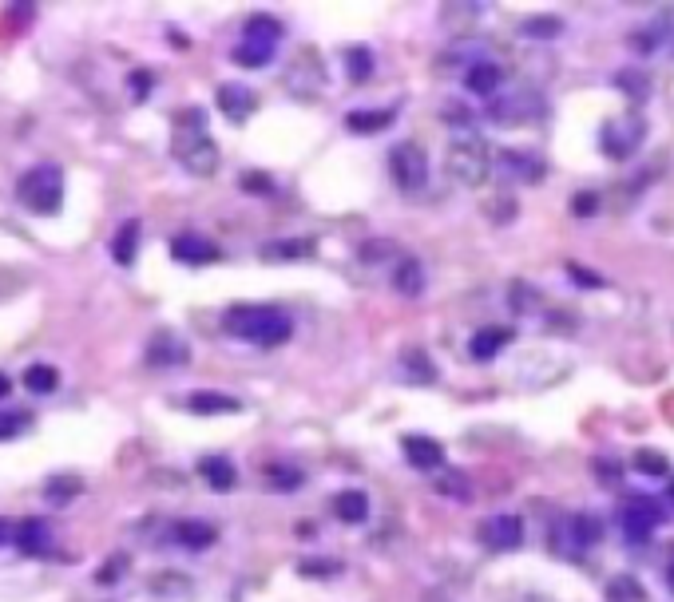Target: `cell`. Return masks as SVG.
<instances>
[{
  "mask_svg": "<svg viewBox=\"0 0 674 602\" xmlns=\"http://www.w3.org/2000/svg\"><path fill=\"white\" fill-rule=\"evenodd\" d=\"M389 179H393L397 191H405V195L425 191V183H429V163H425L421 143L405 139V143H397V147L389 151Z\"/></svg>",
  "mask_w": 674,
  "mask_h": 602,
  "instance_id": "cell-6",
  "label": "cell"
},
{
  "mask_svg": "<svg viewBox=\"0 0 674 602\" xmlns=\"http://www.w3.org/2000/svg\"><path fill=\"white\" fill-rule=\"evenodd\" d=\"M266 480H270V488H274V492H298L306 476H302L298 468H282V464H270V468H266Z\"/></svg>",
  "mask_w": 674,
  "mask_h": 602,
  "instance_id": "cell-35",
  "label": "cell"
},
{
  "mask_svg": "<svg viewBox=\"0 0 674 602\" xmlns=\"http://www.w3.org/2000/svg\"><path fill=\"white\" fill-rule=\"evenodd\" d=\"M242 36H254V40H270V44H278V40H282V20H274V16H266V12H258V16H250V20H246Z\"/></svg>",
  "mask_w": 674,
  "mask_h": 602,
  "instance_id": "cell-33",
  "label": "cell"
},
{
  "mask_svg": "<svg viewBox=\"0 0 674 602\" xmlns=\"http://www.w3.org/2000/svg\"><path fill=\"white\" fill-rule=\"evenodd\" d=\"M504 167H508V175H516L524 183H540L544 179V159L532 155V151H504Z\"/></svg>",
  "mask_w": 674,
  "mask_h": 602,
  "instance_id": "cell-28",
  "label": "cell"
},
{
  "mask_svg": "<svg viewBox=\"0 0 674 602\" xmlns=\"http://www.w3.org/2000/svg\"><path fill=\"white\" fill-rule=\"evenodd\" d=\"M28 424H32V412H24V408H20V412H16V408H4V412H0V440L20 436Z\"/></svg>",
  "mask_w": 674,
  "mask_h": 602,
  "instance_id": "cell-37",
  "label": "cell"
},
{
  "mask_svg": "<svg viewBox=\"0 0 674 602\" xmlns=\"http://www.w3.org/2000/svg\"><path fill=\"white\" fill-rule=\"evenodd\" d=\"M16 199L24 210H32V214H56L60 206H64V171L56 167V163H36L32 171H24L20 175V183H16Z\"/></svg>",
  "mask_w": 674,
  "mask_h": 602,
  "instance_id": "cell-4",
  "label": "cell"
},
{
  "mask_svg": "<svg viewBox=\"0 0 674 602\" xmlns=\"http://www.w3.org/2000/svg\"><path fill=\"white\" fill-rule=\"evenodd\" d=\"M12 535H16V527H12V523L0 515V543H12Z\"/></svg>",
  "mask_w": 674,
  "mask_h": 602,
  "instance_id": "cell-46",
  "label": "cell"
},
{
  "mask_svg": "<svg viewBox=\"0 0 674 602\" xmlns=\"http://www.w3.org/2000/svg\"><path fill=\"white\" fill-rule=\"evenodd\" d=\"M401 369H405V377H413V381H421V385H433V381H437V369H433V361H429L421 349H405Z\"/></svg>",
  "mask_w": 674,
  "mask_h": 602,
  "instance_id": "cell-31",
  "label": "cell"
},
{
  "mask_svg": "<svg viewBox=\"0 0 674 602\" xmlns=\"http://www.w3.org/2000/svg\"><path fill=\"white\" fill-rule=\"evenodd\" d=\"M520 32H524L528 40H556V36H563V16H556V12L528 16V20L520 24Z\"/></svg>",
  "mask_w": 674,
  "mask_h": 602,
  "instance_id": "cell-30",
  "label": "cell"
},
{
  "mask_svg": "<svg viewBox=\"0 0 674 602\" xmlns=\"http://www.w3.org/2000/svg\"><path fill=\"white\" fill-rule=\"evenodd\" d=\"M24 389H28V393H36V397L56 393V389H60V373H56L52 365L36 361V365H28V369H24Z\"/></svg>",
  "mask_w": 674,
  "mask_h": 602,
  "instance_id": "cell-29",
  "label": "cell"
},
{
  "mask_svg": "<svg viewBox=\"0 0 674 602\" xmlns=\"http://www.w3.org/2000/svg\"><path fill=\"white\" fill-rule=\"evenodd\" d=\"M671 500H674V480H671Z\"/></svg>",
  "mask_w": 674,
  "mask_h": 602,
  "instance_id": "cell-51",
  "label": "cell"
},
{
  "mask_svg": "<svg viewBox=\"0 0 674 602\" xmlns=\"http://www.w3.org/2000/svg\"><path fill=\"white\" fill-rule=\"evenodd\" d=\"M187 408L195 416H226V412H238L242 401L238 397H226V393H211V389H199L187 397Z\"/></svg>",
  "mask_w": 674,
  "mask_h": 602,
  "instance_id": "cell-23",
  "label": "cell"
},
{
  "mask_svg": "<svg viewBox=\"0 0 674 602\" xmlns=\"http://www.w3.org/2000/svg\"><path fill=\"white\" fill-rule=\"evenodd\" d=\"M544 115V96L536 92V88H528V84H520V88H512V92H500L496 100H488V119L492 123H532V119H540Z\"/></svg>",
  "mask_w": 674,
  "mask_h": 602,
  "instance_id": "cell-7",
  "label": "cell"
},
{
  "mask_svg": "<svg viewBox=\"0 0 674 602\" xmlns=\"http://www.w3.org/2000/svg\"><path fill=\"white\" fill-rule=\"evenodd\" d=\"M603 539V519L595 511H571L552 523V551L560 559H579Z\"/></svg>",
  "mask_w": 674,
  "mask_h": 602,
  "instance_id": "cell-5",
  "label": "cell"
},
{
  "mask_svg": "<svg viewBox=\"0 0 674 602\" xmlns=\"http://www.w3.org/2000/svg\"><path fill=\"white\" fill-rule=\"evenodd\" d=\"M520 602H548V599H544V595H524Z\"/></svg>",
  "mask_w": 674,
  "mask_h": 602,
  "instance_id": "cell-50",
  "label": "cell"
},
{
  "mask_svg": "<svg viewBox=\"0 0 674 602\" xmlns=\"http://www.w3.org/2000/svg\"><path fill=\"white\" fill-rule=\"evenodd\" d=\"M445 171L460 187H468V191L484 187L488 175H492V147H488V139H480V135H456L445 147Z\"/></svg>",
  "mask_w": 674,
  "mask_h": 602,
  "instance_id": "cell-3",
  "label": "cell"
},
{
  "mask_svg": "<svg viewBox=\"0 0 674 602\" xmlns=\"http://www.w3.org/2000/svg\"><path fill=\"white\" fill-rule=\"evenodd\" d=\"M393 119H397L393 107H373V111H349V115H345V127L357 131V135H377V131H385Z\"/></svg>",
  "mask_w": 674,
  "mask_h": 602,
  "instance_id": "cell-25",
  "label": "cell"
},
{
  "mask_svg": "<svg viewBox=\"0 0 674 602\" xmlns=\"http://www.w3.org/2000/svg\"><path fill=\"white\" fill-rule=\"evenodd\" d=\"M615 84H619V88H623V92H627L635 103H643L647 96H651V76H647V72H639V68H623V72L615 76Z\"/></svg>",
  "mask_w": 674,
  "mask_h": 602,
  "instance_id": "cell-32",
  "label": "cell"
},
{
  "mask_svg": "<svg viewBox=\"0 0 674 602\" xmlns=\"http://www.w3.org/2000/svg\"><path fill=\"white\" fill-rule=\"evenodd\" d=\"M476 539H480L488 551H516V547L524 543V519L512 515V511H496V515H488V519H480Z\"/></svg>",
  "mask_w": 674,
  "mask_h": 602,
  "instance_id": "cell-10",
  "label": "cell"
},
{
  "mask_svg": "<svg viewBox=\"0 0 674 602\" xmlns=\"http://www.w3.org/2000/svg\"><path fill=\"white\" fill-rule=\"evenodd\" d=\"M8 393H12V381H8L4 373H0V397H8Z\"/></svg>",
  "mask_w": 674,
  "mask_h": 602,
  "instance_id": "cell-49",
  "label": "cell"
},
{
  "mask_svg": "<svg viewBox=\"0 0 674 602\" xmlns=\"http://www.w3.org/2000/svg\"><path fill=\"white\" fill-rule=\"evenodd\" d=\"M437 488H441L445 496H449V492H452L456 500H468V484H464V476H460V472H449V476H445V480H441Z\"/></svg>",
  "mask_w": 674,
  "mask_h": 602,
  "instance_id": "cell-41",
  "label": "cell"
},
{
  "mask_svg": "<svg viewBox=\"0 0 674 602\" xmlns=\"http://www.w3.org/2000/svg\"><path fill=\"white\" fill-rule=\"evenodd\" d=\"M345 64H349L345 72H349V80H353V84H365V80L373 76V52H369V48H361V44L345 52Z\"/></svg>",
  "mask_w": 674,
  "mask_h": 602,
  "instance_id": "cell-34",
  "label": "cell"
},
{
  "mask_svg": "<svg viewBox=\"0 0 674 602\" xmlns=\"http://www.w3.org/2000/svg\"><path fill=\"white\" fill-rule=\"evenodd\" d=\"M199 476H203L215 492H230L234 480H238V472H234V464H230L226 456H203V460H199Z\"/></svg>",
  "mask_w": 674,
  "mask_h": 602,
  "instance_id": "cell-27",
  "label": "cell"
},
{
  "mask_svg": "<svg viewBox=\"0 0 674 602\" xmlns=\"http://www.w3.org/2000/svg\"><path fill=\"white\" fill-rule=\"evenodd\" d=\"M12 547L20 555H48L52 551V527L44 519H24V523H16Z\"/></svg>",
  "mask_w": 674,
  "mask_h": 602,
  "instance_id": "cell-17",
  "label": "cell"
},
{
  "mask_svg": "<svg viewBox=\"0 0 674 602\" xmlns=\"http://www.w3.org/2000/svg\"><path fill=\"white\" fill-rule=\"evenodd\" d=\"M80 484H48V496H76Z\"/></svg>",
  "mask_w": 674,
  "mask_h": 602,
  "instance_id": "cell-45",
  "label": "cell"
},
{
  "mask_svg": "<svg viewBox=\"0 0 674 602\" xmlns=\"http://www.w3.org/2000/svg\"><path fill=\"white\" fill-rule=\"evenodd\" d=\"M123 567H127V555H119V559H112V563H108V567H104V571H100L96 579H100V583H115V579H123V575H119Z\"/></svg>",
  "mask_w": 674,
  "mask_h": 602,
  "instance_id": "cell-42",
  "label": "cell"
},
{
  "mask_svg": "<svg viewBox=\"0 0 674 602\" xmlns=\"http://www.w3.org/2000/svg\"><path fill=\"white\" fill-rule=\"evenodd\" d=\"M393 250H397L393 242H381V238H373V242H365V246H361V262H385Z\"/></svg>",
  "mask_w": 674,
  "mask_h": 602,
  "instance_id": "cell-40",
  "label": "cell"
},
{
  "mask_svg": "<svg viewBox=\"0 0 674 602\" xmlns=\"http://www.w3.org/2000/svg\"><path fill=\"white\" fill-rule=\"evenodd\" d=\"M171 254H175V262H183V266H207V262H219V246H215L211 238L195 234V230L175 234V238H171Z\"/></svg>",
  "mask_w": 674,
  "mask_h": 602,
  "instance_id": "cell-12",
  "label": "cell"
},
{
  "mask_svg": "<svg viewBox=\"0 0 674 602\" xmlns=\"http://www.w3.org/2000/svg\"><path fill=\"white\" fill-rule=\"evenodd\" d=\"M139 234H143L139 218H127V222L115 230V238H112L115 266H131V262H135V254H139Z\"/></svg>",
  "mask_w": 674,
  "mask_h": 602,
  "instance_id": "cell-24",
  "label": "cell"
},
{
  "mask_svg": "<svg viewBox=\"0 0 674 602\" xmlns=\"http://www.w3.org/2000/svg\"><path fill=\"white\" fill-rule=\"evenodd\" d=\"M651 32H655V40H659V44H671V48H674V4H671V8H663V12L655 16Z\"/></svg>",
  "mask_w": 674,
  "mask_h": 602,
  "instance_id": "cell-39",
  "label": "cell"
},
{
  "mask_svg": "<svg viewBox=\"0 0 674 602\" xmlns=\"http://www.w3.org/2000/svg\"><path fill=\"white\" fill-rule=\"evenodd\" d=\"M171 539L179 547H187V551H207L211 543H219V527L207 523V519H179L171 527Z\"/></svg>",
  "mask_w": 674,
  "mask_h": 602,
  "instance_id": "cell-16",
  "label": "cell"
},
{
  "mask_svg": "<svg viewBox=\"0 0 674 602\" xmlns=\"http://www.w3.org/2000/svg\"><path fill=\"white\" fill-rule=\"evenodd\" d=\"M571 206H575L579 214H591V210H595V199H591V195H583V199H579V202H571Z\"/></svg>",
  "mask_w": 674,
  "mask_h": 602,
  "instance_id": "cell-47",
  "label": "cell"
},
{
  "mask_svg": "<svg viewBox=\"0 0 674 602\" xmlns=\"http://www.w3.org/2000/svg\"><path fill=\"white\" fill-rule=\"evenodd\" d=\"M215 100H219V111H223L230 123H246V119L258 111V96H254L246 84H223V88L215 92Z\"/></svg>",
  "mask_w": 674,
  "mask_h": 602,
  "instance_id": "cell-14",
  "label": "cell"
},
{
  "mask_svg": "<svg viewBox=\"0 0 674 602\" xmlns=\"http://www.w3.org/2000/svg\"><path fill=\"white\" fill-rule=\"evenodd\" d=\"M595 472L603 476V484H615V480H619V468H615V464H607V460H595Z\"/></svg>",
  "mask_w": 674,
  "mask_h": 602,
  "instance_id": "cell-43",
  "label": "cell"
},
{
  "mask_svg": "<svg viewBox=\"0 0 674 602\" xmlns=\"http://www.w3.org/2000/svg\"><path fill=\"white\" fill-rule=\"evenodd\" d=\"M635 468H639V472H647V476H655V480L671 476V460H667V456H659V452H651V448H639V452H635Z\"/></svg>",
  "mask_w": 674,
  "mask_h": 602,
  "instance_id": "cell-36",
  "label": "cell"
},
{
  "mask_svg": "<svg viewBox=\"0 0 674 602\" xmlns=\"http://www.w3.org/2000/svg\"><path fill=\"white\" fill-rule=\"evenodd\" d=\"M393 290L397 294H405V298H417L421 290H425V270H421V262L417 258H409V254H401L397 262H393Z\"/></svg>",
  "mask_w": 674,
  "mask_h": 602,
  "instance_id": "cell-20",
  "label": "cell"
},
{
  "mask_svg": "<svg viewBox=\"0 0 674 602\" xmlns=\"http://www.w3.org/2000/svg\"><path fill=\"white\" fill-rule=\"evenodd\" d=\"M667 587L674 591V547H671V559H667Z\"/></svg>",
  "mask_w": 674,
  "mask_h": 602,
  "instance_id": "cell-48",
  "label": "cell"
},
{
  "mask_svg": "<svg viewBox=\"0 0 674 602\" xmlns=\"http://www.w3.org/2000/svg\"><path fill=\"white\" fill-rule=\"evenodd\" d=\"M274 48H278V44H270V40H254V36H242V40L234 44L230 60H234L238 68H266V64L274 60Z\"/></svg>",
  "mask_w": 674,
  "mask_h": 602,
  "instance_id": "cell-21",
  "label": "cell"
},
{
  "mask_svg": "<svg viewBox=\"0 0 674 602\" xmlns=\"http://www.w3.org/2000/svg\"><path fill=\"white\" fill-rule=\"evenodd\" d=\"M314 254V242L310 238H278V242H266L262 246V258L266 262H298V258H310Z\"/></svg>",
  "mask_w": 674,
  "mask_h": 602,
  "instance_id": "cell-26",
  "label": "cell"
},
{
  "mask_svg": "<svg viewBox=\"0 0 674 602\" xmlns=\"http://www.w3.org/2000/svg\"><path fill=\"white\" fill-rule=\"evenodd\" d=\"M298 571L306 579H330V575H341V559H302Z\"/></svg>",
  "mask_w": 674,
  "mask_h": 602,
  "instance_id": "cell-38",
  "label": "cell"
},
{
  "mask_svg": "<svg viewBox=\"0 0 674 602\" xmlns=\"http://www.w3.org/2000/svg\"><path fill=\"white\" fill-rule=\"evenodd\" d=\"M401 448H405V460H409L417 472H437V468L445 464V452H441V444H437L433 436H405Z\"/></svg>",
  "mask_w": 674,
  "mask_h": 602,
  "instance_id": "cell-18",
  "label": "cell"
},
{
  "mask_svg": "<svg viewBox=\"0 0 674 602\" xmlns=\"http://www.w3.org/2000/svg\"><path fill=\"white\" fill-rule=\"evenodd\" d=\"M619 523H623V535H627V543L643 547V543L651 539V531L663 523V511H659V507H655L651 500H635V503H627V507H623Z\"/></svg>",
  "mask_w": 674,
  "mask_h": 602,
  "instance_id": "cell-11",
  "label": "cell"
},
{
  "mask_svg": "<svg viewBox=\"0 0 674 602\" xmlns=\"http://www.w3.org/2000/svg\"><path fill=\"white\" fill-rule=\"evenodd\" d=\"M643 119L639 115H619V119H607L603 135H599V147L611 155V159H631L639 147H643Z\"/></svg>",
  "mask_w": 674,
  "mask_h": 602,
  "instance_id": "cell-8",
  "label": "cell"
},
{
  "mask_svg": "<svg viewBox=\"0 0 674 602\" xmlns=\"http://www.w3.org/2000/svg\"><path fill=\"white\" fill-rule=\"evenodd\" d=\"M242 187L246 191H270V179L266 175H242Z\"/></svg>",
  "mask_w": 674,
  "mask_h": 602,
  "instance_id": "cell-44",
  "label": "cell"
},
{
  "mask_svg": "<svg viewBox=\"0 0 674 602\" xmlns=\"http://www.w3.org/2000/svg\"><path fill=\"white\" fill-rule=\"evenodd\" d=\"M187 357H191L187 341L171 329H163L147 341V365H187Z\"/></svg>",
  "mask_w": 674,
  "mask_h": 602,
  "instance_id": "cell-15",
  "label": "cell"
},
{
  "mask_svg": "<svg viewBox=\"0 0 674 602\" xmlns=\"http://www.w3.org/2000/svg\"><path fill=\"white\" fill-rule=\"evenodd\" d=\"M171 151H175V159H179L191 175H199V179H207V175L219 171V147H215V139L207 135L203 111H183V115L175 119Z\"/></svg>",
  "mask_w": 674,
  "mask_h": 602,
  "instance_id": "cell-2",
  "label": "cell"
},
{
  "mask_svg": "<svg viewBox=\"0 0 674 602\" xmlns=\"http://www.w3.org/2000/svg\"><path fill=\"white\" fill-rule=\"evenodd\" d=\"M464 88L480 100H496L500 88H504V68L492 64V60H472L468 72H464Z\"/></svg>",
  "mask_w": 674,
  "mask_h": 602,
  "instance_id": "cell-13",
  "label": "cell"
},
{
  "mask_svg": "<svg viewBox=\"0 0 674 602\" xmlns=\"http://www.w3.org/2000/svg\"><path fill=\"white\" fill-rule=\"evenodd\" d=\"M330 507H334V515L341 523H365L369 519V496L361 488H341L330 500Z\"/></svg>",
  "mask_w": 674,
  "mask_h": 602,
  "instance_id": "cell-22",
  "label": "cell"
},
{
  "mask_svg": "<svg viewBox=\"0 0 674 602\" xmlns=\"http://www.w3.org/2000/svg\"><path fill=\"white\" fill-rule=\"evenodd\" d=\"M516 333L508 329V325H484L480 333H472V341H468V357L472 361H492L508 341H512Z\"/></svg>",
  "mask_w": 674,
  "mask_h": 602,
  "instance_id": "cell-19",
  "label": "cell"
},
{
  "mask_svg": "<svg viewBox=\"0 0 674 602\" xmlns=\"http://www.w3.org/2000/svg\"><path fill=\"white\" fill-rule=\"evenodd\" d=\"M223 329L230 337L262 345V349H274V345H282V341L294 337L290 313H282L274 305H230L223 317Z\"/></svg>",
  "mask_w": 674,
  "mask_h": 602,
  "instance_id": "cell-1",
  "label": "cell"
},
{
  "mask_svg": "<svg viewBox=\"0 0 674 602\" xmlns=\"http://www.w3.org/2000/svg\"><path fill=\"white\" fill-rule=\"evenodd\" d=\"M286 88L306 103L326 88V64H322V56H318L314 48H302V52L294 56V64H290V72H286Z\"/></svg>",
  "mask_w": 674,
  "mask_h": 602,
  "instance_id": "cell-9",
  "label": "cell"
}]
</instances>
